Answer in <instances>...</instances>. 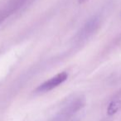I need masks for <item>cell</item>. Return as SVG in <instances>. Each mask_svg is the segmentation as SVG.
<instances>
[{"instance_id":"obj_1","label":"cell","mask_w":121,"mask_h":121,"mask_svg":"<svg viewBox=\"0 0 121 121\" xmlns=\"http://www.w3.org/2000/svg\"><path fill=\"white\" fill-rule=\"evenodd\" d=\"M67 78L68 74L66 72L64 71V72L59 73V74L56 75L55 76L52 77L51 79L46 81L42 85H40L37 88V92H47V91H52L54 88L61 85L64 81H66Z\"/></svg>"},{"instance_id":"obj_3","label":"cell","mask_w":121,"mask_h":121,"mask_svg":"<svg viewBox=\"0 0 121 121\" xmlns=\"http://www.w3.org/2000/svg\"><path fill=\"white\" fill-rule=\"evenodd\" d=\"M120 107V102L119 100H113L112 102L109 104V108H108V114L109 115L115 114L118 111V109Z\"/></svg>"},{"instance_id":"obj_4","label":"cell","mask_w":121,"mask_h":121,"mask_svg":"<svg viewBox=\"0 0 121 121\" xmlns=\"http://www.w3.org/2000/svg\"><path fill=\"white\" fill-rule=\"evenodd\" d=\"M86 1H88V0H79V4H84Z\"/></svg>"},{"instance_id":"obj_2","label":"cell","mask_w":121,"mask_h":121,"mask_svg":"<svg viewBox=\"0 0 121 121\" xmlns=\"http://www.w3.org/2000/svg\"><path fill=\"white\" fill-rule=\"evenodd\" d=\"M98 25H99V21L97 18H92L86 23V25L82 29V32H81V37L86 38V37H89L90 35L93 33L97 29Z\"/></svg>"}]
</instances>
